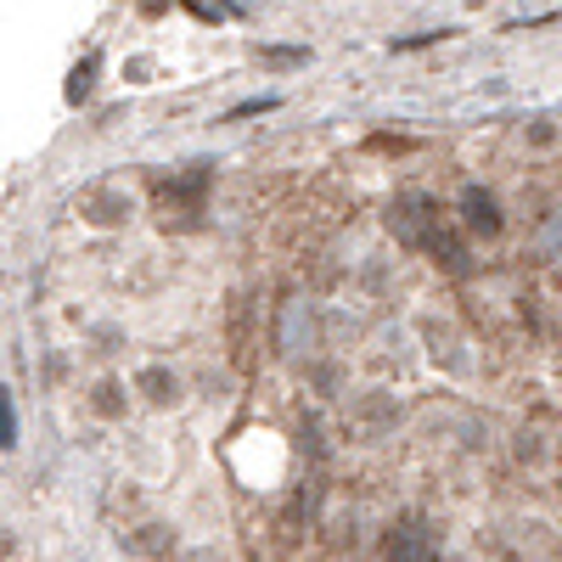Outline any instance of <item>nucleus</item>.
Returning <instances> with one entry per match:
<instances>
[{
	"label": "nucleus",
	"mask_w": 562,
	"mask_h": 562,
	"mask_svg": "<svg viewBox=\"0 0 562 562\" xmlns=\"http://www.w3.org/2000/svg\"><path fill=\"white\" fill-rule=\"evenodd\" d=\"M389 231H394L405 248H428V243L439 237V203H434L428 192H405V198H394V209H389Z\"/></svg>",
	"instance_id": "1"
},
{
	"label": "nucleus",
	"mask_w": 562,
	"mask_h": 562,
	"mask_svg": "<svg viewBox=\"0 0 562 562\" xmlns=\"http://www.w3.org/2000/svg\"><path fill=\"white\" fill-rule=\"evenodd\" d=\"M383 562H439V540L422 518H405L389 529V546H383Z\"/></svg>",
	"instance_id": "2"
},
{
	"label": "nucleus",
	"mask_w": 562,
	"mask_h": 562,
	"mask_svg": "<svg viewBox=\"0 0 562 562\" xmlns=\"http://www.w3.org/2000/svg\"><path fill=\"white\" fill-rule=\"evenodd\" d=\"M276 349L288 355V360H299V355H310V349H315V310H310L304 299H288V304H281Z\"/></svg>",
	"instance_id": "3"
},
{
	"label": "nucleus",
	"mask_w": 562,
	"mask_h": 562,
	"mask_svg": "<svg viewBox=\"0 0 562 562\" xmlns=\"http://www.w3.org/2000/svg\"><path fill=\"white\" fill-rule=\"evenodd\" d=\"M461 225L473 231V237H501V225H506V214H501V198L495 192H484V186H461Z\"/></svg>",
	"instance_id": "4"
},
{
	"label": "nucleus",
	"mask_w": 562,
	"mask_h": 562,
	"mask_svg": "<svg viewBox=\"0 0 562 562\" xmlns=\"http://www.w3.org/2000/svg\"><path fill=\"white\" fill-rule=\"evenodd\" d=\"M203 198H209V169L198 164L192 175H175L158 186V203H164V220L169 214H203Z\"/></svg>",
	"instance_id": "5"
},
{
	"label": "nucleus",
	"mask_w": 562,
	"mask_h": 562,
	"mask_svg": "<svg viewBox=\"0 0 562 562\" xmlns=\"http://www.w3.org/2000/svg\"><path fill=\"white\" fill-rule=\"evenodd\" d=\"M135 389L147 394V400H158V405H169V400H175V378H169L164 366H147V371L135 378Z\"/></svg>",
	"instance_id": "6"
},
{
	"label": "nucleus",
	"mask_w": 562,
	"mask_h": 562,
	"mask_svg": "<svg viewBox=\"0 0 562 562\" xmlns=\"http://www.w3.org/2000/svg\"><path fill=\"white\" fill-rule=\"evenodd\" d=\"M428 254H434V259H439L445 270H467V248H461V243L450 237V231H445V225H439V237L428 243Z\"/></svg>",
	"instance_id": "7"
},
{
	"label": "nucleus",
	"mask_w": 562,
	"mask_h": 562,
	"mask_svg": "<svg viewBox=\"0 0 562 562\" xmlns=\"http://www.w3.org/2000/svg\"><path fill=\"white\" fill-rule=\"evenodd\" d=\"M535 248H540V259H551V265H562V209L540 225V237H535Z\"/></svg>",
	"instance_id": "8"
},
{
	"label": "nucleus",
	"mask_w": 562,
	"mask_h": 562,
	"mask_svg": "<svg viewBox=\"0 0 562 562\" xmlns=\"http://www.w3.org/2000/svg\"><path fill=\"white\" fill-rule=\"evenodd\" d=\"M259 63H276V68H299V63H310V52H299V45H265V52H259Z\"/></svg>",
	"instance_id": "9"
},
{
	"label": "nucleus",
	"mask_w": 562,
	"mask_h": 562,
	"mask_svg": "<svg viewBox=\"0 0 562 562\" xmlns=\"http://www.w3.org/2000/svg\"><path fill=\"white\" fill-rule=\"evenodd\" d=\"M18 445V416H12V394L0 389V450Z\"/></svg>",
	"instance_id": "10"
},
{
	"label": "nucleus",
	"mask_w": 562,
	"mask_h": 562,
	"mask_svg": "<svg viewBox=\"0 0 562 562\" xmlns=\"http://www.w3.org/2000/svg\"><path fill=\"white\" fill-rule=\"evenodd\" d=\"M158 529H164V524H147V529H140V535H130V540H135V551H153V557H164V551L175 546V535L164 540Z\"/></svg>",
	"instance_id": "11"
},
{
	"label": "nucleus",
	"mask_w": 562,
	"mask_h": 562,
	"mask_svg": "<svg viewBox=\"0 0 562 562\" xmlns=\"http://www.w3.org/2000/svg\"><path fill=\"white\" fill-rule=\"evenodd\" d=\"M281 108V97H254V102H237L225 119H254V113H276Z\"/></svg>",
	"instance_id": "12"
},
{
	"label": "nucleus",
	"mask_w": 562,
	"mask_h": 562,
	"mask_svg": "<svg viewBox=\"0 0 562 562\" xmlns=\"http://www.w3.org/2000/svg\"><path fill=\"white\" fill-rule=\"evenodd\" d=\"M85 97H90V63L74 68V79H68V102H85Z\"/></svg>",
	"instance_id": "13"
},
{
	"label": "nucleus",
	"mask_w": 562,
	"mask_h": 562,
	"mask_svg": "<svg viewBox=\"0 0 562 562\" xmlns=\"http://www.w3.org/2000/svg\"><path fill=\"white\" fill-rule=\"evenodd\" d=\"M7 551H12V540H7V535H0V557H7Z\"/></svg>",
	"instance_id": "14"
}]
</instances>
